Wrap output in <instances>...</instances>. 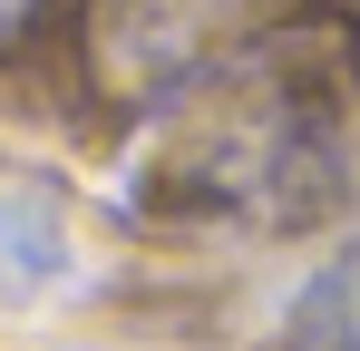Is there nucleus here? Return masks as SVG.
<instances>
[{
    "mask_svg": "<svg viewBox=\"0 0 360 351\" xmlns=\"http://www.w3.org/2000/svg\"><path fill=\"white\" fill-rule=\"evenodd\" d=\"M273 0H98V58L117 49L127 68H176V58L234 39Z\"/></svg>",
    "mask_w": 360,
    "mask_h": 351,
    "instance_id": "f257e3e1",
    "label": "nucleus"
},
{
    "mask_svg": "<svg viewBox=\"0 0 360 351\" xmlns=\"http://www.w3.org/2000/svg\"><path fill=\"white\" fill-rule=\"evenodd\" d=\"M292 351H360V254H341L292 302Z\"/></svg>",
    "mask_w": 360,
    "mask_h": 351,
    "instance_id": "f03ea898",
    "label": "nucleus"
},
{
    "mask_svg": "<svg viewBox=\"0 0 360 351\" xmlns=\"http://www.w3.org/2000/svg\"><path fill=\"white\" fill-rule=\"evenodd\" d=\"M20 20H30V0H0V39H10V30H20Z\"/></svg>",
    "mask_w": 360,
    "mask_h": 351,
    "instance_id": "7ed1b4c3",
    "label": "nucleus"
}]
</instances>
